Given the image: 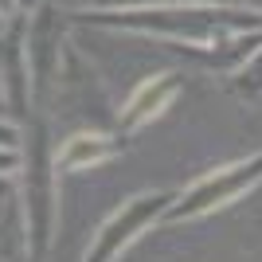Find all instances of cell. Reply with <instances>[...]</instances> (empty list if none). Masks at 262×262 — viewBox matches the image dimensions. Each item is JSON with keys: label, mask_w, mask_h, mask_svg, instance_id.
I'll return each mask as SVG.
<instances>
[{"label": "cell", "mask_w": 262, "mask_h": 262, "mask_svg": "<svg viewBox=\"0 0 262 262\" xmlns=\"http://www.w3.org/2000/svg\"><path fill=\"white\" fill-rule=\"evenodd\" d=\"M59 168H55V145L43 121L24 125V168L16 172V192H20V211L28 227V247L32 262H43V254L55 243V223H59Z\"/></svg>", "instance_id": "7a4b0ae2"}, {"label": "cell", "mask_w": 262, "mask_h": 262, "mask_svg": "<svg viewBox=\"0 0 262 262\" xmlns=\"http://www.w3.org/2000/svg\"><path fill=\"white\" fill-rule=\"evenodd\" d=\"M24 32H28V59H32L35 102H39L59 86L63 59H67V51H71L67 43H71L75 35H67V16L55 0H43L35 12L24 16Z\"/></svg>", "instance_id": "5b68a950"}, {"label": "cell", "mask_w": 262, "mask_h": 262, "mask_svg": "<svg viewBox=\"0 0 262 262\" xmlns=\"http://www.w3.org/2000/svg\"><path fill=\"white\" fill-rule=\"evenodd\" d=\"M16 4H20V12H24V16H28V12H35V8H39V4H43V0H16Z\"/></svg>", "instance_id": "7c38bea8"}, {"label": "cell", "mask_w": 262, "mask_h": 262, "mask_svg": "<svg viewBox=\"0 0 262 262\" xmlns=\"http://www.w3.org/2000/svg\"><path fill=\"white\" fill-rule=\"evenodd\" d=\"M231 86L239 90L243 98H262V47L231 75Z\"/></svg>", "instance_id": "ba28073f"}, {"label": "cell", "mask_w": 262, "mask_h": 262, "mask_svg": "<svg viewBox=\"0 0 262 262\" xmlns=\"http://www.w3.org/2000/svg\"><path fill=\"white\" fill-rule=\"evenodd\" d=\"M184 4H243V0H184Z\"/></svg>", "instance_id": "4fadbf2b"}, {"label": "cell", "mask_w": 262, "mask_h": 262, "mask_svg": "<svg viewBox=\"0 0 262 262\" xmlns=\"http://www.w3.org/2000/svg\"><path fill=\"white\" fill-rule=\"evenodd\" d=\"M121 153V141L106 129H75L55 145V168L59 176H75V172H90L102 168L106 161Z\"/></svg>", "instance_id": "52a82bcc"}, {"label": "cell", "mask_w": 262, "mask_h": 262, "mask_svg": "<svg viewBox=\"0 0 262 262\" xmlns=\"http://www.w3.org/2000/svg\"><path fill=\"white\" fill-rule=\"evenodd\" d=\"M20 208V192H16V176H0V219Z\"/></svg>", "instance_id": "9c48e42d"}, {"label": "cell", "mask_w": 262, "mask_h": 262, "mask_svg": "<svg viewBox=\"0 0 262 262\" xmlns=\"http://www.w3.org/2000/svg\"><path fill=\"white\" fill-rule=\"evenodd\" d=\"M0 16H8V20H12V16H24V12H20L16 0H0Z\"/></svg>", "instance_id": "8fae6325"}, {"label": "cell", "mask_w": 262, "mask_h": 262, "mask_svg": "<svg viewBox=\"0 0 262 262\" xmlns=\"http://www.w3.org/2000/svg\"><path fill=\"white\" fill-rule=\"evenodd\" d=\"M172 200H176V192H141V196H133L125 208L110 211L98 223L86 254H82V262H114L118 254H125L153 223L168 219Z\"/></svg>", "instance_id": "277c9868"}, {"label": "cell", "mask_w": 262, "mask_h": 262, "mask_svg": "<svg viewBox=\"0 0 262 262\" xmlns=\"http://www.w3.org/2000/svg\"><path fill=\"white\" fill-rule=\"evenodd\" d=\"M262 184V153H251L243 161L219 164L211 172L196 176L184 192H176L172 208H168V219H200L208 211H219L235 204L239 196H247L251 188Z\"/></svg>", "instance_id": "3957f363"}, {"label": "cell", "mask_w": 262, "mask_h": 262, "mask_svg": "<svg viewBox=\"0 0 262 262\" xmlns=\"http://www.w3.org/2000/svg\"><path fill=\"white\" fill-rule=\"evenodd\" d=\"M145 4H161V0H94L90 8H145Z\"/></svg>", "instance_id": "30bf717a"}, {"label": "cell", "mask_w": 262, "mask_h": 262, "mask_svg": "<svg viewBox=\"0 0 262 262\" xmlns=\"http://www.w3.org/2000/svg\"><path fill=\"white\" fill-rule=\"evenodd\" d=\"M71 20L153 35V39H164V43L211 47L219 35H227V32L258 28L262 12L247 8V4H184V0H161V4H145V8H86V12H71Z\"/></svg>", "instance_id": "6da1fadb"}, {"label": "cell", "mask_w": 262, "mask_h": 262, "mask_svg": "<svg viewBox=\"0 0 262 262\" xmlns=\"http://www.w3.org/2000/svg\"><path fill=\"white\" fill-rule=\"evenodd\" d=\"M180 90H184V78H180L176 67H157V71H149L145 78H137V86H133L129 94H125V102H121L118 129L121 133L145 129L149 121H157L164 110L172 106V98Z\"/></svg>", "instance_id": "8992f818"}]
</instances>
